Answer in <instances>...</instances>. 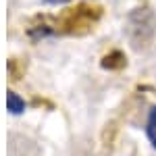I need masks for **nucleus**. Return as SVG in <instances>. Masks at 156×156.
I'll return each mask as SVG.
<instances>
[{
  "label": "nucleus",
  "instance_id": "nucleus-1",
  "mask_svg": "<svg viewBox=\"0 0 156 156\" xmlns=\"http://www.w3.org/2000/svg\"><path fill=\"white\" fill-rule=\"evenodd\" d=\"M102 17V6L96 4H77L60 15L54 23V34H69V36H83L94 29V25Z\"/></svg>",
  "mask_w": 156,
  "mask_h": 156
},
{
  "label": "nucleus",
  "instance_id": "nucleus-2",
  "mask_svg": "<svg viewBox=\"0 0 156 156\" xmlns=\"http://www.w3.org/2000/svg\"><path fill=\"white\" fill-rule=\"evenodd\" d=\"M102 67L104 69H121V67H125V56L121 54L119 50H115V52H110V54L104 56Z\"/></svg>",
  "mask_w": 156,
  "mask_h": 156
},
{
  "label": "nucleus",
  "instance_id": "nucleus-3",
  "mask_svg": "<svg viewBox=\"0 0 156 156\" xmlns=\"http://www.w3.org/2000/svg\"><path fill=\"white\" fill-rule=\"evenodd\" d=\"M6 106H9V110L12 115H21L25 110V100L21 96H17L15 92H9L6 94Z\"/></svg>",
  "mask_w": 156,
  "mask_h": 156
},
{
  "label": "nucleus",
  "instance_id": "nucleus-4",
  "mask_svg": "<svg viewBox=\"0 0 156 156\" xmlns=\"http://www.w3.org/2000/svg\"><path fill=\"white\" fill-rule=\"evenodd\" d=\"M146 133H148V140L152 142V146L156 148V106L150 110L148 115V123H146Z\"/></svg>",
  "mask_w": 156,
  "mask_h": 156
},
{
  "label": "nucleus",
  "instance_id": "nucleus-5",
  "mask_svg": "<svg viewBox=\"0 0 156 156\" xmlns=\"http://www.w3.org/2000/svg\"><path fill=\"white\" fill-rule=\"evenodd\" d=\"M48 4H62V2H71V0H46Z\"/></svg>",
  "mask_w": 156,
  "mask_h": 156
}]
</instances>
